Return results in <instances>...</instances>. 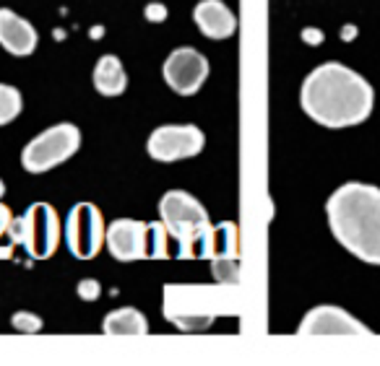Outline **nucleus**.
I'll use <instances>...</instances> for the list:
<instances>
[{
  "mask_svg": "<svg viewBox=\"0 0 380 366\" xmlns=\"http://www.w3.org/2000/svg\"><path fill=\"white\" fill-rule=\"evenodd\" d=\"M11 325H13V330L18 332H39L42 330V317L32 315V312H16V315L11 317Z\"/></svg>",
  "mask_w": 380,
  "mask_h": 366,
  "instance_id": "19",
  "label": "nucleus"
},
{
  "mask_svg": "<svg viewBox=\"0 0 380 366\" xmlns=\"http://www.w3.org/2000/svg\"><path fill=\"white\" fill-rule=\"evenodd\" d=\"M37 29L11 8H0V47L16 58H26L37 50Z\"/></svg>",
  "mask_w": 380,
  "mask_h": 366,
  "instance_id": "12",
  "label": "nucleus"
},
{
  "mask_svg": "<svg viewBox=\"0 0 380 366\" xmlns=\"http://www.w3.org/2000/svg\"><path fill=\"white\" fill-rule=\"evenodd\" d=\"M211 268H214L216 283H222V286H237L240 283V263H237V257H214Z\"/></svg>",
  "mask_w": 380,
  "mask_h": 366,
  "instance_id": "17",
  "label": "nucleus"
},
{
  "mask_svg": "<svg viewBox=\"0 0 380 366\" xmlns=\"http://www.w3.org/2000/svg\"><path fill=\"white\" fill-rule=\"evenodd\" d=\"M146 18L151 21V24H162V21H167V8L162 6V3H148Z\"/></svg>",
  "mask_w": 380,
  "mask_h": 366,
  "instance_id": "21",
  "label": "nucleus"
},
{
  "mask_svg": "<svg viewBox=\"0 0 380 366\" xmlns=\"http://www.w3.org/2000/svg\"><path fill=\"white\" fill-rule=\"evenodd\" d=\"M300 104L305 115L323 128H355L370 117L375 91L357 70L331 60L305 78Z\"/></svg>",
  "mask_w": 380,
  "mask_h": 366,
  "instance_id": "1",
  "label": "nucleus"
},
{
  "mask_svg": "<svg viewBox=\"0 0 380 366\" xmlns=\"http://www.w3.org/2000/svg\"><path fill=\"white\" fill-rule=\"evenodd\" d=\"M3 192H6V185H3V179H0V197H3Z\"/></svg>",
  "mask_w": 380,
  "mask_h": 366,
  "instance_id": "24",
  "label": "nucleus"
},
{
  "mask_svg": "<svg viewBox=\"0 0 380 366\" xmlns=\"http://www.w3.org/2000/svg\"><path fill=\"white\" fill-rule=\"evenodd\" d=\"M331 234L346 252L380 265V188L346 182L326 203Z\"/></svg>",
  "mask_w": 380,
  "mask_h": 366,
  "instance_id": "2",
  "label": "nucleus"
},
{
  "mask_svg": "<svg viewBox=\"0 0 380 366\" xmlns=\"http://www.w3.org/2000/svg\"><path fill=\"white\" fill-rule=\"evenodd\" d=\"M162 73H165L167 86L172 89L175 94L190 96L196 94L208 78V60L193 47H177L165 60Z\"/></svg>",
  "mask_w": 380,
  "mask_h": 366,
  "instance_id": "9",
  "label": "nucleus"
},
{
  "mask_svg": "<svg viewBox=\"0 0 380 366\" xmlns=\"http://www.w3.org/2000/svg\"><path fill=\"white\" fill-rule=\"evenodd\" d=\"M193 21L201 29V34L208 39H227L237 29V18L222 0H201L193 8Z\"/></svg>",
  "mask_w": 380,
  "mask_h": 366,
  "instance_id": "13",
  "label": "nucleus"
},
{
  "mask_svg": "<svg viewBox=\"0 0 380 366\" xmlns=\"http://www.w3.org/2000/svg\"><path fill=\"white\" fill-rule=\"evenodd\" d=\"M78 145H81V130L70 122H58L26 143V148L21 151V166L29 174L50 171L63 162H68L78 151Z\"/></svg>",
  "mask_w": 380,
  "mask_h": 366,
  "instance_id": "5",
  "label": "nucleus"
},
{
  "mask_svg": "<svg viewBox=\"0 0 380 366\" xmlns=\"http://www.w3.org/2000/svg\"><path fill=\"white\" fill-rule=\"evenodd\" d=\"M159 216L165 223L167 234L177 242L180 257H196V247H198L201 237L206 234L208 213L206 208L196 200L193 195L182 192V190H170L159 200Z\"/></svg>",
  "mask_w": 380,
  "mask_h": 366,
  "instance_id": "3",
  "label": "nucleus"
},
{
  "mask_svg": "<svg viewBox=\"0 0 380 366\" xmlns=\"http://www.w3.org/2000/svg\"><path fill=\"white\" fill-rule=\"evenodd\" d=\"M94 89L102 96H120L128 86V76L122 68L120 58L115 55H102L94 65Z\"/></svg>",
  "mask_w": 380,
  "mask_h": 366,
  "instance_id": "14",
  "label": "nucleus"
},
{
  "mask_svg": "<svg viewBox=\"0 0 380 366\" xmlns=\"http://www.w3.org/2000/svg\"><path fill=\"white\" fill-rule=\"evenodd\" d=\"M76 291L84 301H96L99 294H102V286H99V281H94V278H84V281L76 286Z\"/></svg>",
  "mask_w": 380,
  "mask_h": 366,
  "instance_id": "20",
  "label": "nucleus"
},
{
  "mask_svg": "<svg viewBox=\"0 0 380 366\" xmlns=\"http://www.w3.org/2000/svg\"><path fill=\"white\" fill-rule=\"evenodd\" d=\"M297 332L300 335H370V330L346 309L331 307V304H320V307L310 309L300 322Z\"/></svg>",
  "mask_w": 380,
  "mask_h": 366,
  "instance_id": "11",
  "label": "nucleus"
},
{
  "mask_svg": "<svg viewBox=\"0 0 380 366\" xmlns=\"http://www.w3.org/2000/svg\"><path fill=\"white\" fill-rule=\"evenodd\" d=\"M167 234L165 223H148V234H146V257H156V260H165L170 252H167Z\"/></svg>",
  "mask_w": 380,
  "mask_h": 366,
  "instance_id": "18",
  "label": "nucleus"
},
{
  "mask_svg": "<svg viewBox=\"0 0 380 366\" xmlns=\"http://www.w3.org/2000/svg\"><path fill=\"white\" fill-rule=\"evenodd\" d=\"M0 257L6 260V257H11V247H0Z\"/></svg>",
  "mask_w": 380,
  "mask_h": 366,
  "instance_id": "23",
  "label": "nucleus"
},
{
  "mask_svg": "<svg viewBox=\"0 0 380 366\" xmlns=\"http://www.w3.org/2000/svg\"><path fill=\"white\" fill-rule=\"evenodd\" d=\"M146 234L148 223L136 221V218H118L104 231V244L113 252L115 260L133 263L146 257Z\"/></svg>",
  "mask_w": 380,
  "mask_h": 366,
  "instance_id": "10",
  "label": "nucleus"
},
{
  "mask_svg": "<svg viewBox=\"0 0 380 366\" xmlns=\"http://www.w3.org/2000/svg\"><path fill=\"white\" fill-rule=\"evenodd\" d=\"M8 237L34 260H47L61 244V218L50 203H34L26 208L24 216L11 218Z\"/></svg>",
  "mask_w": 380,
  "mask_h": 366,
  "instance_id": "4",
  "label": "nucleus"
},
{
  "mask_svg": "<svg viewBox=\"0 0 380 366\" xmlns=\"http://www.w3.org/2000/svg\"><path fill=\"white\" fill-rule=\"evenodd\" d=\"M203 145H206V136L196 125H162L148 136L146 151L154 162L175 164L198 156Z\"/></svg>",
  "mask_w": 380,
  "mask_h": 366,
  "instance_id": "8",
  "label": "nucleus"
},
{
  "mask_svg": "<svg viewBox=\"0 0 380 366\" xmlns=\"http://www.w3.org/2000/svg\"><path fill=\"white\" fill-rule=\"evenodd\" d=\"M102 330L107 332V335H146L148 322L139 309L122 307V309H115V312H110V315L104 317Z\"/></svg>",
  "mask_w": 380,
  "mask_h": 366,
  "instance_id": "15",
  "label": "nucleus"
},
{
  "mask_svg": "<svg viewBox=\"0 0 380 366\" xmlns=\"http://www.w3.org/2000/svg\"><path fill=\"white\" fill-rule=\"evenodd\" d=\"M21 110H24L21 91L8 84H0V128L13 122V119L21 115Z\"/></svg>",
  "mask_w": 380,
  "mask_h": 366,
  "instance_id": "16",
  "label": "nucleus"
},
{
  "mask_svg": "<svg viewBox=\"0 0 380 366\" xmlns=\"http://www.w3.org/2000/svg\"><path fill=\"white\" fill-rule=\"evenodd\" d=\"M165 317L185 332L206 330L216 317V299L208 289L167 286Z\"/></svg>",
  "mask_w": 380,
  "mask_h": 366,
  "instance_id": "6",
  "label": "nucleus"
},
{
  "mask_svg": "<svg viewBox=\"0 0 380 366\" xmlns=\"http://www.w3.org/2000/svg\"><path fill=\"white\" fill-rule=\"evenodd\" d=\"M104 218L102 211L94 203H78L70 208L68 218H65V244H68L70 255L78 260H91L104 244Z\"/></svg>",
  "mask_w": 380,
  "mask_h": 366,
  "instance_id": "7",
  "label": "nucleus"
},
{
  "mask_svg": "<svg viewBox=\"0 0 380 366\" xmlns=\"http://www.w3.org/2000/svg\"><path fill=\"white\" fill-rule=\"evenodd\" d=\"M8 226H11V211L0 203V234H8Z\"/></svg>",
  "mask_w": 380,
  "mask_h": 366,
  "instance_id": "22",
  "label": "nucleus"
}]
</instances>
